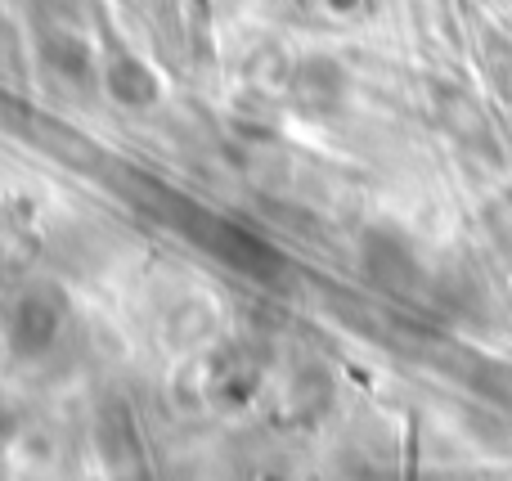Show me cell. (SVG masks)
<instances>
[{"label":"cell","instance_id":"1","mask_svg":"<svg viewBox=\"0 0 512 481\" xmlns=\"http://www.w3.org/2000/svg\"><path fill=\"white\" fill-rule=\"evenodd\" d=\"M54 333H59V306L41 302V297H27V302L18 306V342H23V351L50 347Z\"/></svg>","mask_w":512,"mask_h":481}]
</instances>
